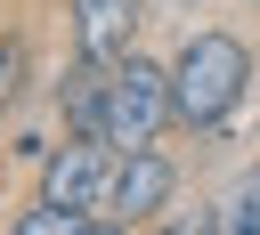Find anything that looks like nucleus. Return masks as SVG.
Masks as SVG:
<instances>
[{
    "instance_id": "obj_1",
    "label": "nucleus",
    "mask_w": 260,
    "mask_h": 235,
    "mask_svg": "<svg viewBox=\"0 0 260 235\" xmlns=\"http://www.w3.org/2000/svg\"><path fill=\"white\" fill-rule=\"evenodd\" d=\"M162 65H171V130H187V138H219V130L236 122L244 89L260 81V57H252V41H244L236 24H195V32H179V49H171Z\"/></svg>"
},
{
    "instance_id": "obj_2",
    "label": "nucleus",
    "mask_w": 260,
    "mask_h": 235,
    "mask_svg": "<svg viewBox=\"0 0 260 235\" xmlns=\"http://www.w3.org/2000/svg\"><path fill=\"white\" fill-rule=\"evenodd\" d=\"M162 130H171V65L130 49L122 65H106V146L138 154V146H162Z\"/></svg>"
},
{
    "instance_id": "obj_3",
    "label": "nucleus",
    "mask_w": 260,
    "mask_h": 235,
    "mask_svg": "<svg viewBox=\"0 0 260 235\" xmlns=\"http://www.w3.org/2000/svg\"><path fill=\"white\" fill-rule=\"evenodd\" d=\"M179 203V162L162 146H138V154H114V186H106V211L114 227H154L162 211Z\"/></svg>"
},
{
    "instance_id": "obj_4",
    "label": "nucleus",
    "mask_w": 260,
    "mask_h": 235,
    "mask_svg": "<svg viewBox=\"0 0 260 235\" xmlns=\"http://www.w3.org/2000/svg\"><path fill=\"white\" fill-rule=\"evenodd\" d=\"M106 186H114V146H98V138H57L49 154H41V178H32V194H49V203H65V211H106Z\"/></svg>"
},
{
    "instance_id": "obj_5",
    "label": "nucleus",
    "mask_w": 260,
    "mask_h": 235,
    "mask_svg": "<svg viewBox=\"0 0 260 235\" xmlns=\"http://www.w3.org/2000/svg\"><path fill=\"white\" fill-rule=\"evenodd\" d=\"M146 32V0H65V49L89 65H122Z\"/></svg>"
},
{
    "instance_id": "obj_6",
    "label": "nucleus",
    "mask_w": 260,
    "mask_h": 235,
    "mask_svg": "<svg viewBox=\"0 0 260 235\" xmlns=\"http://www.w3.org/2000/svg\"><path fill=\"white\" fill-rule=\"evenodd\" d=\"M49 105H57L65 138H98L106 146V65H89V57L65 49V65L49 73Z\"/></svg>"
},
{
    "instance_id": "obj_7",
    "label": "nucleus",
    "mask_w": 260,
    "mask_h": 235,
    "mask_svg": "<svg viewBox=\"0 0 260 235\" xmlns=\"http://www.w3.org/2000/svg\"><path fill=\"white\" fill-rule=\"evenodd\" d=\"M24 89H32V32L24 24H0V122H16Z\"/></svg>"
},
{
    "instance_id": "obj_8",
    "label": "nucleus",
    "mask_w": 260,
    "mask_h": 235,
    "mask_svg": "<svg viewBox=\"0 0 260 235\" xmlns=\"http://www.w3.org/2000/svg\"><path fill=\"white\" fill-rule=\"evenodd\" d=\"M211 235H260V162H244L236 186L211 203Z\"/></svg>"
},
{
    "instance_id": "obj_9",
    "label": "nucleus",
    "mask_w": 260,
    "mask_h": 235,
    "mask_svg": "<svg viewBox=\"0 0 260 235\" xmlns=\"http://www.w3.org/2000/svg\"><path fill=\"white\" fill-rule=\"evenodd\" d=\"M81 227H89V211H65V203H49V194H24L0 235H81Z\"/></svg>"
},
{
    "instance_id": "obj_10",
    "label": "nucleus",
    "mask_w": 260,
    "mask_h": 235,
    "mask_svg": "<svg viewBox=\"0 0 260 235\" xmlns=\"http://www.w3.org/2000/svg\"><path fill=\"white\" fill-rule=\"evenodd\" d=\"M138 235H211V203H171L154 227H138Z\"/></svg>"
},
{
    "instance_id": "obj_11",
    "label": "nucleus",
    "mask_w": 260,
    "mask_h": 235,
    "mask_svg": "<svg viewBox=\"0 0 260 235\" xmlns=\"http://www.w3.org/2000/svg\"><path fill=\"white\" fill-rule=\"evenodd\" d=\"M81 235H138V227H114V219H89Z\"/></svg>"
},
{
    "instance_id": "obj_12",
    "label": "nucleus",
    "mask_w": 260,
    "mask_h": 235,
    "mask_svg": "<svg viewBox=\"0 0 260 235\" xmlns=\"http://www.w3.org/2000/svg\"><path fill=\"white\" fill-rule=\"evenodd\" d=\"M162 8H179V16H195V8H203V0H162Z\"/></svg>"
}]
</instances>
